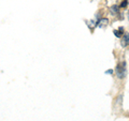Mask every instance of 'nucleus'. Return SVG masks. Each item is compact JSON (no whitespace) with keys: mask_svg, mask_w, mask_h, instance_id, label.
<instances>
[{"mask_svg":"<svg viewBox=\"0 0 129 121\" xmlns=\"http://www.w3.org/2000/svg\"><path fill=\"white\" fill-rule=\"evenodd\" d=\"M107 24H108V19L103 18V19H101V22L99 23V26H104V25H107Z\"/></svg>","mask_w":129,"mask_h":121,"instance_id":"20e7f679","label":"nucleus"},{"mask_svg":"<svg viewBox=\"0 0 129 121\" xmlns=\"http://www.w3.org/2000/svg\"><path fill=\"white\" fill-rule=\"evenodd\" d=\"M114 33H115V35H116V37H120V35H123L124 34V29H123V28H120V29L119 30H117V31H114Z\"/></svg>","mask_w":129,"mask_h":121,"instance_id":"7ed1b4c3","label":"nucleus"},{"mask_svg":"<svg viewBox=\"0 0 129 121\" xmlns=\"http://www.w3.org/2000/svg\"><path fill=\"white\" fill-rule=\"evenodd\" d=\"M125 68H126V64H125V63L118 64L117 68H116V73H117V76L119 78H123L125 76V72H126Z\"/></svg>","mask_w":129,"mask_h":121,"instance_id":"f257e3e1","label":"nucleus"},{"mask_svg":"<svg viewBox=\"0 0 129 121\" xmlns=\"http://www.w3.org/2000/svg\"><path fill=\"white\" fill-rule=\"evenodd\" d=\"M124 37H123V39H122V45L123 46H127L128 45V34L126 33V34H123Z\"/></svg>","mask_w":129,"mask_h":121,"instance_id":"f03ea898","label":"nucleus"}]
</instances>
